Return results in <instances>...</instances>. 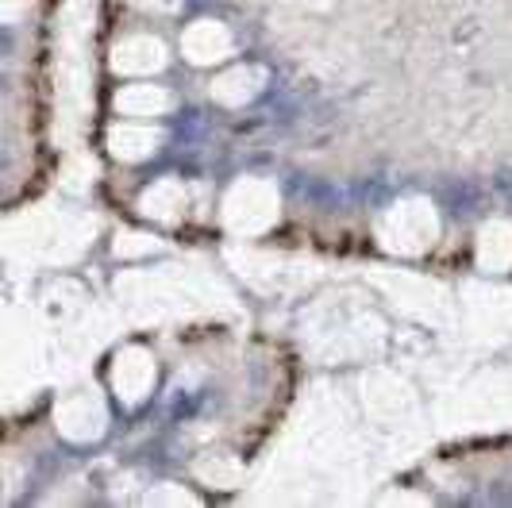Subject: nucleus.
<instances>
[{
  "mask_svg": "<svg viewBox=\"0 0 512 508\" xmlns=\"http://www.w3.org/2000/svg\"><path fill=\"white\" fill-rule=\"evenodd\" d=\"M162 143V131L154 124H143V120H124V124L108 127V151L124 162H143L151 158Z\"/></svg>",
  "mask_w": 512,
  "mask_h": 508,
  "instance_id": "nucleus-7",
  "label": "nucleus"
},
{
  "mask_svg": "<svg viewBox=\"0 0 512 508\" xmlns=\"http://www.w3.org/2000/svg\"><path fill=\"white\" fill-rule=\"evenodd\" d=\"M154 247H158V243L147 239V235H139V231H128V235L116 239V254H120V258H135V254H147V251H154Z\"/></svg>",
  "mask_w": 512,
  "mask_h": 508,
  "instance_id": "nucleus-13",
  "label": "nucleus"
},
{
  "mask_svg": "<svg viewBox=\"0 0 512 508\" xmlns=\"http://www.w3.org/2000/svg\"><path fill=\"white\" fill-rule=\"evenodd\" d=\"M154 378H158V370H154V358L143 351V347H124L116 362H112V393L124 401V405H143L147 397H151L154 389Z\"/></svg>",
  "mask_w": 512,
  "mask_h": 508,
  "instance_id": "nucleus-3",
  "label": "nucleus"
},
{
  "mask_svg": "<svg viewBox=\"0 0 512 508\" xmlns=\"http://www.w3.org/2000/svg\"><path fill=\"white\" fill-rule=\"evenodd\" d=\"M185 201H189L185 185H181L178 178H162V181H154L151 189L139 197V212L151 216V220L170 224V220H178L181 212H185Z\"/></svg>",
  "mask_w": 512,
  "mask_h": 508,
  "instance_id": "nucleus-10",
  "label": "nucleus"
},
{
  "mask_svg": "<svg viewBox=\"0 0 512 508\" xmlns=\"http://www.w3.org/2000/svg\"><path fill=\"white\" fill-rule=\"evenodd\" d=\"M135 8H143V12H174L181 0H131Z\"/></svg>",
  "mask_w": 512,
  "mask_h": 508,
  "instance_id": "nucleus-15",
  "label": "nucleus"
},
{
  "mask_svg": "<svg viewBox=\"0 0 512 508\" xmlns=\"http://www.w3.org/2000/svg\"><path fill=\"white\" fill-rule=\"evenodd\" d=\"M151 505H197V497L178 489V485H162L158 493H151Z\"/></svg>",
  "mask_w": 512,
  "mask_h": 508,
  "instance_id": "nucleus-14",
  "label": "nucleus"
},
{
  "mask_svg": "<svg viewBox=\"0 0 512 508\" xmlns=\"http://www.w3.org/2000/svg\"><path fill=\"white\" fill-rule=\"evenodd\" d=\"M231 51H235V39H231L228 24H220V20H197V24L185 27V35H181V54L193 66H216Z\"/></svg>",
  "mask_w": 512,
  "mask_h": 508,
  "instance_id": "nucleus-5",
  "label": "nucleus"
},
{
  "mask_svg": "<svg viewBox=\"0 0 512 508\" xmlns=\"http://www.w3.org/2000/svg\"><path fill=\"white\" fill-rule=\"evenodd\" d=\"M20 4H24V0H4V20H8V24L16 20V12H20Z\"/></svg>",
  "mask_w": 512,
  "mask_h": 508,
  "instance_id": "nucleus-16",
  "label": "nucleus"
},
{
  "mask_svg": "<svg viewBox=\"0 0 512 508\" xmlns=\"http://www.w3.org/2000/svg\"><path fill=\"white\" fill-rule=\"evenodd\" d=\"M439 235V216L428 201L393 204L378 220V239L393 254H424Z\"/></svg>",
  "mask_w": 512,
  "mask_h": 508,
  "instance_id": "nucleus-1",
  "label": "nucleus"
},
{
  "mask_svg": "<svg viewBox=\"0 0 512 508\" xmlns=\"http://www.w3.org/2000/svg\"><path fill=\"white\" fill-rule=\"evenodd\" d=\"M54 424H58V432L66 435V439L89 443V439H97L104 432L108 412H104V401L97 393H70L54 408Z\"/></svg>",
  "mask_w": 512,
  "mask_h": 508,
  "instance_id": "nucleus-4",
  "label": "nucleus"
},
{
  "mask_svg": "<svg viewBox=\"0 0 512 508\" xmlns=\"http://www.w3.org/2000/svg\"><path fill=\"white\" fill-rule=\"evenodd\" d=\"M166 66V43L154 35H128L112 47V70L124 77H151Z\"/></svg>",
  "mask_w": 512,
  "mask_h": 508,
  "instance_id": "nucleus-6",
  "label": "nucleus"
},
{
  "mask_svg": "<svg viewBox=\"0 0 512 508\" xmlns=\"http://www.w3.org/2000/svg\"><path fill=\"white\" fill-rule=\"evenodd\" d=\"M278 216H282V193H278V185L262 178L235 181L224 197V220L239 235H258V231L274 228Z\"/></svg>",
  "mask_w": 512,
  "mask_h": 508,
  "instance_id": "nucleus-2",
  "label": "nucleus"
},
{
  "mask_svg": "<svg viewBox=\"0 0 512 508\" xmlns=\"http://www.w3.org/2000/svg\"><path fill=\"white\" fill-rule=\"evenodd\" d=\"M197 478L208 485H220V489H235L239 478H243V470H239V462L228 455H208L197 462Z\"/></svg>",
  "mask_w": 512,
  "mask_h": 508,
  "instance_id": "nucleus-12",
  "label": "nucleus"
},
{
  "mask_svg": "<svg viewBox=\"0 0 512 508\" xmlns=\"http://www.w3.org/2000/svg\"><path fill=\"white\" fill-rule=\"evenodd\" d=\"M170 93L162 85H124L116 93V112L128 116V120H151V116H162L170 112Z\"/></svg>",
  "mask_w": 512,
  "mask_h": 508,
  "instance_id": "nucleus-8",
  "label": "nucleus"
},
{
  "mask_svg": "<svg viewBox=\"0 0 512 508\" xmlns=\"http://www.w3.org/2000/svg\"><path fill=\"white\" fill-rule=\"evenodd\" d=\"M478 266H482V270H493V274L509 270L512 266V224L493 220V224L482 228V235H478Z\"/></svg>",
  "mask_w": 512,
  "mask_h": 508,
  "instance_id": "nucleus-11",
  "label": "nucleus"
},
{
  "mask_svg": "<svg viewBox=\"0 0 512 508\" xmlns=\"http://www.w3.org/2000/svg\"><path fill=\"white\" fill-rule=\"evenodd\" d=\"M262 81H266V74L258 66H235V70L212 81V97L220 104H228V108H239V104L255 101L262 93Z\"/></svg>",
  "mask_w": 512,
  "mask_h": 508,
  "instance_id": "nucleus-9",
  "label": "nucleus"
}]
</instances>
